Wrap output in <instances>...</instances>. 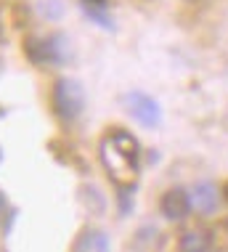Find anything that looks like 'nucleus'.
I'll list each match as a JSON object with an SVG mask.
<instances>
[{"instance_id": "nucleus-1", "label": "nucleus", "mask_w": 228, "mask_h": 252, "mask_svg": "<svg viewBox=\"0 0 228 252\" xmlns=\"http://www.w3.org/2000/svg\"><path fill=\"white\" fill-rule=\"evenodd\" d=\"M24 56L40 66H66L72 61V43L61 32L32 35L24 40Z\"/></svg>"}, {"instance_id": "nucleus-2", "label": "nucleus", "mask_w": 228, "mask_h": 252, "mask_svg": "<svg viewBox=\"0 0 228 252\" xmlns=\"http://www.w3.org/2000/svg\"><path fill=\"white\" fill-rule=\"evenodd\" d=\"M53 112L59 114V120L64 122H74L85 109V88L80 80L74 77H59L53 85Z\"/></svg>"}, {"instance_id": "nucleus-3", "label": "nucleus", "mask_w": 228, "mask_h": 252, "mask_svg": "<svg viewBox=\"0 0 228 252\" xmlns=\"http://www.w3.org/2000/svg\"><path fill=\"white\" fill-rule=\"evenodd\" d=\"M103 146L112 149V154L117 157V159L106 162L109 173H125V175H135L138 170V154H141V146H138V141L133 138V135H128L125 130H114L109 133V138L103 141Z\"/></svg>"}, {"instance_id": "nucleus-4", "label": "nucleus", "mask_w": 228, "mask_h": 252, "mask_svg": "<svg viewBox=\"0 0 228 252\" xmlns=\"http://www.w3.org/2000/svg\"><path fill=\"white\" fill-rule=\"evenodd\" d=\"M125 106L130 112V117H133L138 125L149 127V130H154V127L162 125V106L160 101H154L151 96H146V93L141 91H133L125 96Z\"/></svg>"}, {"instance_id": "nucleus-5", "label": "nucleus", "mask_w": 228, "mask_h": 252, "mask_svg": "<svg viewBox=\"0 0 228 252\" xmlns=\"http://www.w3.org/2000/svg\"><path fill=\"white\" fill-rule=\"evenodd\" d=\"M191 207H194L191 204V194L183 191V189H170L160 202V210L167 220H183V218H189Z\"/></svg>"}, {"instance_id": "nucleus-6", "label": "nucleus", "mask_w": 228, "mask_h": 252, "mask_svg": "<svg viewBox=\"0 0 228 252\" xmlns=\"http://www.w3.org/2000/svg\"><path fill=\"white\" fill-rule=\"evenodd\" d=\"M191 204L196 207V213H202V215H212L218 210V202H220V191H218V186L215 183H210V181H199L191 186Z\"/></svg>"}, {"instance_id": "nucleus-7", "label": "nucleus", "mask_w": 228, "mask_h": 252, "mask_svg": "<svg viewBox=\"0 0 228 252\" xmlns=\"http://www.w3.org/2000/svg\"><path fill=\"white\" fill-rule=\"evenodd\" d=\"M72 250H77V252H88V250H91V252H106V250H112V242H109L106 231H101V228H85L77 239H74Z\"/></svg>"}, {"instance_id": "nucleus-8", "label": "nucleus", "mask_w": 228, "mask_h": 252, "mask_svg": "<svg viewBox=\"0 0 228 252\" xmlns=\"http://www.w3.org/2000/svg\"><path fill=\"white\" fill-rule=\"evenodd\" d=\"M178 250L183 252H204V250H212V234L204 228H194V231H186L178 242Z\"/></svg>"}, {"instance_id": "nucleus-9", "label": "nucleus", "mask_w": 228, "mask_h": 252, "mask_svg": "<svg viewBox=\"0 0 228 252\" xmlns=\"http://www.w3.org/2000/svg\"><path fill=\"white\" fill-rule=\"evenodd\" d=\"M82 11H85V16L91 19V22L101 24L103 30H109V32L114 30L112 16L106 13V3H96V0H82Z\"/></svg>"}, {"instance_id": "nucleus-10", "label": "nucleus", "mask_w": 228, "mask_h": 252, "mask_svg": "<svg viewBox=\"0 0 228 252\" xmlns=\"http://www.w3.org/2000/svg\"><path fill=\"white\" fill-rule=\"evenodd\" d=\"M34 8H37V13L43 19H48V22H59L66 13L64 0H34Z\"/></svg>"}, {"instance_id": "nucleus-11", "label": "nucleus", "mask_w": 228, "mask_h": 252, "mask_svg": "<svg viewBox=\"0 0 228 252\" xmlns=\"http://www.w3.org/2000/svg\"><path fill=\"white\" fill-rule=\"evenodd\" d=\"M16 215H19V210L8 207V199H5V194H0V228H5V223L13 220Z\"/></svg>"}, {"instance_id": "nucleus-12", "label": "nucleus", "mask_w": 228, "mask_h": 252, "mask_svg": "<svg viewBox=\"0 0 228 252\" xmlns=\"http://www.w3.org/2000/svg\"><path fill=\"white\" fill-rule=\"evenodd\" d=\"M5 43V32H3V22H0V45Z\"/></svg>"}, {"instance_id": "nucleus-13", "label": "nucleus", "mask_w": 228, "mask_h": 252, "mask_svg": "<svg viewBox=\"0 0 228 252\" xmlns=\"http://www.w3.org/2000/svg\"><path fill=\"white\" fill-rule=\"evenodd\" d=\"M3 114H5V109H3V106H0V117H3Z\"/></svg>"}, {"instance_id": "nucleus-14", "label": "nucleus", "mask_w": 228, "mask_h": 252, "mask_svg": "<svg viewBox=\"0 0 228 252\" xmlns=\"http://www.w3.org/2000/svg\"><path fill=\"white\" fill-rule=\"evenodd\" d=\"M0 162H3V149H0Z\"/></svg>"}]
</instances>
